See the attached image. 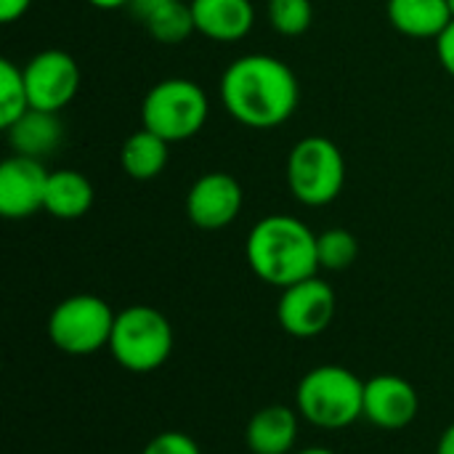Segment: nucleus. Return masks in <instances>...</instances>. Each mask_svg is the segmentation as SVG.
<instances>
[{
  "instance_id": "f03ea898",
  "label": "nucleus",
  "mask_w": 454,
  "mask_h": 454,
  "mask_svg": "<svg viewBox=\"0 0 454 454\" xmlns=\"http://www.w3.org/2000/svg\"><path fill=\"white\" fill-rule=\"evenodd\" d=\"M245 258L261 282L285 290L317 277V234L293 215H266L250 229Z\"/></svg>"
},
{
  "instance_id": "412c9836",
  "label": "nucleus",
  "mask_w": 454,
  "mask_h": 454,
  "mask_svg": "<svg viewBox=\"0 0 454 454\" xmlns=\"http://www.w3.org/2000/svg\"><path fill=\"white\" fill-rule=\"evenodd\" d=\"M317 255H319V269L346 271L359 255V242L348 229H327L317 234Z\"/></svg>"
},
{
  "instance_id": "bb28decb",
  "label": "nucleus",
  "mask_w": 454,
  "mask_h": 454,
  "mask_svg": "<svg viewBox=\"0 0 454 454\" xmlns=\"http://www.w3.org/2000/svg\"><path fill=\"white\" fill-rule=\"evenodd\" d=\"M436 454H454V423L442 434V439L436 444Z\"/></svg>"
},
{
  "instance_id": "9d476101",
  "label": "nucleus",
  "mask_w": 454,
  "mask_h": 454,
  "mask_svg": "<svg viewBox=\"0 0 454 454\" xmlns=\"http://www.w3.org/2000/svg\"><path fill=\"white\" fill-rule=\"evenodd\" d=\"M242 210V186L234 176L213 170L200 176L186 194V215L197 229L218 231Z\"/></svg>"
},
{
  "instance_id": "f8f14e48",
  "label": "nucleus",
  "mask_w": 454,
  "mask_h": 454,
  "mask_svg": "<svg viewBox=\"0 0 454 454\" xmlns=\"http://www.w3.org/2000/svg\"><path fill=\"white\" fill-rule=\"evenodd\" d=\"M420 412L415 386L399 375H375L364 380V420L383 431L407 428Z\"/></svg>"
},
{
  "instance_id": "c85d7f7f",
  "label": "nucleus",
  "mask_w": 454,
  "mask_h": 454,
  "mask_svg": "<svg viewBox=\"0 0 454 454\" xmlns=\"http://www.w3.org/2000/svg\"><path fill=\"white\" fill-rule=\"evenodd\" d=\"M295 454H335L333 450H327V447H306V450H301V452Z\"/></svg>"
},
{
  "instance_id": "7ed1b4c3",
  "label": "nucleus",
  "mask_w": 454,
  "mask_h": 454,
  "mask_svg": "<svg viewBox=\"0 0 454 454\" xmlns=\"http://www.w3.org/2000/svg\"><path fill=\"white\" fill-rule=\"evenodd\" d=\"M298 415L322 428L340 431L364 418V383L340 364H319L309 370L295 388Z\"/></svg>"
},
{
  "instance_id": "f257e3e1",
  "label": "nucleus",
  "mask_w": 454,
  "mask_h": 454,
  "mask_svg": "<svg viewBox=\"0 0 454 454\" xmlns=\"http://www.w3.org/2000/svg\"><path fill=\"white\" fill-rule=\"evenodd\" d=\"M221 101L237 122L269 130L293 117L301 88L295 72L282 59L250 53L226 67L221 77Z\"/></svg>"
},
{
  "instance_id": "423d86ee",
  "label": "nucleus",
  "mask_w": 454,
  "mask_h": 454,
  "mask_svg": "<svg viewBox=\"0 0 454 454\" xmlns=\"http://www.w3.org/2000/svg\"><path fill=\"white\" fill-rule=\"evenodd\" d=\"M207 96L194 80L168 77L144 96L141 122L146 130L173 144L197 136L207 120Z\"/></svg>"
},
{
  "instance_id": "dca6fc26",
  "label": "nucleus",
  "mask_w": 454,
  "mask_h": 454,
  "mask_svg": "<svg viewBox=\"0 0 454 454\" xmlns=\"http://www.w3.org/2000/svg\"><path fill=\"white\" fill-rule=\"evenodd\" d=\"M388 21L407 37L436 40L450 27L452 11L447 0H388Z\"/></svg>"
},
{
  "instance_id": "1a4fd4ad",
  "label": "nucleus",
  "mask_w": 454,
  "mask_h": 454,
  "mask_svg": "<svg viewBox=\"0 0 454 454\" xmlns=\"http://www.w3.org/2000/svg\"><path fill=\"white\" fill-rule=\"evenodd\" d=\"M24 82L32 109L61 112L80 88V67L64 51H43L24 67Z\"/></svg>"
},
{
  "instance_id": "39448f33",
  "label": "nucleus",
  "mask_w": 454,
  "mask_h": 454,
  "mask_svg": "<svg viewBox=\"0 0 454 454\" xmlns=\"http://www.w3.org/2000/svg\"><path fill=\"white\" fill-rule=\"evenodd\" d=\"M114 317L112 306L98 295H69L48 317V338L67 356H93L109 348Z\"/></svg>"
},
{
  "instance_id": "6ab92c4d",
  "label": "nucleus",
  "mask_w": 454,
  "mask_h": 454,
  "mask_svg": "<svg viewBox=\"0 0 454 454\" xmlns=\"http://www.w3.org/2000/svg\"><path fill=\"white\" fill-rule=\"evenodd\" d=\"M144 27L149 29V35L157 43L178 45V43H184L197 29L194 27V13H192V3L189 0H168L154 16H149L144 21Z\"/></svg>"
},
{
  "instance_id": "393cba45",
  "label": "nucleus",
  "mask_w": 454,
  "mask_h": 454,
  "mask_svg": "<svg viewBox=\"0 0 454 454\" xmlns=\"http://www.w3.org/2000/svg\"><path fill=\"white\" fill-rule=\"evenodd\" d=\"M32 3L35 0H0V21L3 24H11V21L21 19L29 11Z\"/></svg>"
},
{
  "instance_id": "4468645a",
  "label": "nucleus",
  "mask_w": 454,
  "mask_h": 454,
  "mask_svg": "<svg viewBox=\"0 0 454 454\" xmlns=\"http://www.w3.org/2000/svg\"><path fill=\"white\" fill-rule=\"evenodd\" d=\"M298 442V410L269 404L258 410L245 428V444L253 454H290Z\"/></svg>"
},
{
  "instance_id": "a211bd4d",
  "label": "nucleus",
  "mask_w": 454,
  "mask_h": 454,
  "mask_svg": "<svg viewBox=\"0 0 454 454\" xmlns=\"http://www.w3.org/2000/svg\"><path fill=\"white\" fill-rule=\"evenodd\" d=\"M170 141H165L162 136L141 128L136 130L133 136L125 138L122 149H120V165L122 170L136 178V181H149V178H157L165 165H168V157H170V149H168Z\"/></svg>"
},
{
  "instance_id": "c756f323",
  "label": "nucleus",
  "mask_w": 454,
  "mask_h": 454,
  "mask_svg": "<svg viewBox=\"0 0 454 454\" xmlns=\"http://www.w3.org/2000/svg\"><path fill=\"white\" fill-rule=\"evenodd\" d=\"M450 3V11H452V19H454V0H447Z\"/></svg>"
},
{
  "instance_id": "a878e982",
  "label": "nucleus",
  "mask_w": 454,
  "mask_h": 454,
  "mask_svg": "<svg viewBox=\"0 0 454 454\" xmlns=\"http://www.w3.org/2000/svg\"><path fill=\"white\" fill-rule=\"evenodd\" d=\"M165 3H168V0H130L128 8H130V13L144 24V21H146L149 16H154Z\"/></svg>"
},
{
  "instance_id": "4be33fe9",
  "label": "nucleus",
  "mask_w": 454,
  "mask_h": 454,
  "mask_svg": "<svg viewBox=\"0 0 454 454\" xmlns=\"http://www.w3.org/2000/svg\"><path fill=\"white\" fill-rule=\"evenodd\" d=\"M266 11L271 27L287 37L303 35L314 21L311 0H266Z\"/></svg>"
},
{
  "instance_id": "cd10ccee",
  "label": "nucleus",
  "mask_w": 454,
  "mask_h": 454,
  "mask_svg": "<svg viewBox=\"0 0 454 454\" xmlns=\"http://www.w3.org/2000/svg\"><path fill=\"white\" fill-rule=\"evenodd\" d=\"M93 8H101V11H117V8H128L130 0H88Z\"/></svg>"
},
{
  "instance_id": "6e6552de",
  "label": "nucleus",
  "mask_w": 454,
  "mask_h": 454,
  "mask_svg": "<svg viewBox=\"0 0 454 454\" xmlns=\"http://www.w3.org/2000/svg\"><path fill=\"white\" fill-rule=\"evenodd\" d=\"M335 309H338L335 290L325 279L309 277L282 290L277 303V319L287 335L298 340H311L319 338L333 325Z\"/></svg>"
},
{
  "instance_id": "f3484780",
  "label": "nucleus",
  "mask_w": 454,
  "mask_h": 454,
  "mask_svg": "<svg viewBox=\"0 0 454 454\" xmlns=\"http://www.w3.org/2000/svg\"><path fill=\"white\" fill-rule=\"evenodd\" d=\"M93 205V186L77 170H56L48 176L45 189V213L59 221L82 218Z\"/></svg>"
},
{
  "instance_id": "5701e85b",
  "label": "nucleus",
  "mask_w": 454,
  "mask_h": 454,
  "mask_svg": "<svg viewBox=\"0 0 454 454\" xmlns=\"http://www.w3.org/2000/svg\"><path fill=\"white\" fill-rule=\"evenodd\" d=\"M141 454H202L200 444L184 431H162L146 442Z\"/></svg>"
},
{
  "instance_id": "ddd939ff",
  "label": "nucleus",
  "mask_w": 454,
  "mask_h": 454,
  "mask_svg": "<svg viewBox=\"0 0 454 454\" xmlns=\"http://www.w3.org/2000/svg\"><path fill=\"white\" fill-rule=\"evenodd\" d=\"M194 27L215 43L242 40L255 21L253 0H189Z\"/></svg>"
},
{
  "instance_id": "b1692460",
  "label": "nucleus",
  "mask_w": 454,
  "mask_h": 454,
  "mask_svg": "<svg viewBox=\"0 0 454 454\" xmlns=\"http://www.w3.org/2000/svg\"><path fill=\"white\" fill-rule=\"evenodd\" d=\"M436 53L442 67L454 77V19L450 21V27L436 37Z\"/></svg>"
},
{
  "instance_id": "20e7f679",
  "label": "nucleus",
  "mask_w": 454,
  "mask_h": 454,
  "mask_svg": "<svg viewBox=\"0 0 454 454\" xmlns=\"http://www.w3.org/2000/svg\"><path fill=\"white\" fill-rule=\"evenodd\" d=\"M173 325L152 306H128L114 317L109 351L114 362L136 375L160 370L173 354Z\"/></svg>"
},
{
  "instance_id": "9b49d317",
  "label": "nucleus",
  "mask_w": 454,
  "mask_h": 454,
  "mask_svg": "<svg viewBox=\"0 0 454 454\" xmlns=\"http://www.w3.org/2000/svg\"><path fill=\"white\" fill-rule=\"evenodd\" d=\"M48 170L35 157L13 154L0 165V213L11 221H21L45 207Z\"/></svg>"
},
{
  "instance_id": "0eeeda50",
  "label": "nucleus",
  "mask_w": 454,
  "mask_h": 454,
  "mask_svg": "<svg viewBox=\"0 0 454 454\" xmlns=\"http://www.w3.org/2000/svg\"><path fill=\"white\" fill-rule=\"evenodd\" d=\"M346 184V160L325 136L298 141L287 157V186L293 197L309 207H322L338 200Z\"/></svg>"
},
{
  "instance_id": "2eb2a0df",
  "label": "nucleus",
  "mask_w": 454,
  "mask_h": 454,
  "mask_svg": "<svg viewBox=\"0 0 454 454\" xmlns=\"http://www.w3.org/2000/svg\"><path fill=\"white\" fill-rule=\"evenodd\" d=\"M64 138V125L59 120V112H43L29 109L8 128V141L16 154L21 157H45L51 154Z\"/></svg>"
},
{
  "instance_id": "aec40b11",
  "label": "nucleus",
  "mask_w": 454,
  "mask_h": 454,
  "mask_svg": "<svg viewBox=\"0 0 454 454\" xmlns=\"http://www.w3.org/2000/svg\"><path fill=\"white\" fill-rule=\"evenodd\" d=\"M32 106H29V96H27L24 69H19L8 59H3L0 61V128L8 130Z\"/></svg>"
}]
</instances>
